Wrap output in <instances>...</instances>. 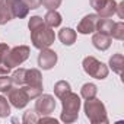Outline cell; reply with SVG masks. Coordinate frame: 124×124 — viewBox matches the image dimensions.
I'll return each instance as SVG.
<instances>
[{
	"instance_id": "cell-26",
	"label": "cell",
	"mask_w": 124,
	"mask_h": 124,
	"mask_svg": "<svg viewBox=\"0 0 124 124\" xmlns=\"http://www.w3.org/2000/svg\"><path fill=\"white\" fill-rule=\"evenodd\" d=\"M38 120H39V117H38L37 111H26L22 118L23 124H34V123H38Z\"/></svg>"
},
{
	"instance_id": "cell-21",
	"label": "cell",
	"mask_w": 124,
	"mask_h": 124,
	"mask_svg": "<svg viewBox=\"0 0 124 124\" xmlns=\"http://www.w3.org/2000/svg\"><path fill=\"white\" fill-rule=\"evenodd\" d=\"M25 73H26V69H18L13 72L12 75V82L18 86H23L25 85Z\"/></svg>"
},
{
	"instance_id": "cell-34",
	"label": "cell",
	"mask_w": 124,
	"mask_h": 124,
	"mask_svg": "<svg viewBox=\"0 0 124 124\" xmlns=\"http://www.w3.org/2000/svg\"><path fill=\"white\" fill-rule=\"evenodd\" d=\"M0 2H3V0H0Z\"/></svg>"
},
{
	"instance_id": "cell-24",
	"label": "cell",
	"mask_w": 124,
	"mask_h": 124,
	"mask_svg": "<svg viewBox=\"0 0 124 124\" xmlns=\"http://www.w3.org/2000/svg\"><path fill=\"white\" fill-rule=\"evenodd\" d=\"M10 114V105L8 102V99L3 96V95H0V117L5 118Z\"/></svg>"
},
{
	"instance_id": "cell-6",
	"label": "cell",
	"mask_w": 124,
	"mask_h": 124,
	"mask_svg": "<svg viewBox=\"0 0 124 124\" xmlns=\"http://www.w3.org/2000/svg\"><path fill=\"white\" fill-rule=\"evenodd\" d=\"M55 108V101L51 95H39L37 98L35 102V111L38 112V115H50Z\"/></svg>"
},
{
	"instance_id": "cell-31",
	"label": "cell",
	"mask_w": 124,
	"mask_h": 124,
	"mask_svg": "<svg viewBox=\"0 0 124 124\" xmlns=\"http://www.w3.org/2000/svg\"><path fill=\"white\" fill-rule=\"evenodd\" d=\"M38 123H41V124H45V123H51V124H57V120H55V118H50V117H47V115H44V117H41V118L38 120Z\"/></svg>"
},
{
	"instance_id": "cell-20",
	"label": "cell",
	"mask_w": 124,
	"mask_h": 124,
	"mask_svg": "<svg viewBox=\"0 0 124 124\" xmlns=\"http://www.w3.org/2000/svg\"><path fill=\"white\" fill-rule=\"evenodd\" d=\"M96 93H98V88L93 83H85L80 89V95L83 99H92L96 96Z\"/></svg>"
},
{
	"instance_id": "cell-7",
	"label": "cell",
	"mask_w": 124,
	"mask_h": 124,
	"mask_svg": "<svg viewBox=\"0 0 124 124\" xmlns=\"http://www.w3.org/2000/svg\"><path fill=\"white\" fill-rule=\"evenodd\" d=\"M55 63H57L55 51H53L50 48H42L41 53L38 54V66L42 70H50L55 66Z\"/></svg>"
},
{
	"instance_id": "cell-10",
	"label": "cell",
	"mask_w": 124,
	"mask_h": 124,
	"mask_svg": "<svg viewBox=\"0 0 124 124\" xmlns=\"http://www.w3.org/2000/svg\"><path fill=\"white\" fill-rule=\"evenodd\" d=\"M6 3H8V6L10 8V12H12L13 18L22 19V18H25V16L28 15V12H29V8L25 5L23 0H6Z\"/></svg>"
},
{
	"instance_id": "cell-12",
	"label": "cell",
	"mask_w": 124,
	"mask_h": 124,
	"mask_svg": "<svg viewBox=\"0 0 124 124\" xmlns=\"http://www.w3.org/2000/svg\"><path fill=\"white\" fill-rule=\"evenodd\" d=\"M92 44L95 48H98L99 51H105L109 48L111 45V37L107 35V34H102V32H98V34H93L92 37Z\"/></svg>"
},
{
	"instance_id": "cell-8",
	"label": "cell",
	"mask_w": 124,
	"mask_h": 124,
	"mask_svg": "<svg viewBox=\"0 0 124 124\" xmlns=\"http://www.w3.org/2000/svg\"><path fill=\"white\" fill-rule=\"evenodd\" d=\"M99 21V16L92 13V15H86L80 23L78 25V32L79 34H83V35H88V34H92L96 31V23Z\"/></svg>"
},
{
	"instance_id": "cell-28",
	"label": "cell",
	"mask_w": 124,
	"mask_h": 124,
	"mask_svg": "<svg viewBox=\"0 0 124 124\" xmlns=\"http://www.w3.org/2000/svg\"><path fill=\"white\" fill-rule=\"evenodd\" d=\"M105 3H107V0H91V6H92L96 12H99V10L105 6Z\"/></svg>"
},
{
	"instance_id": "cell-5",
	"label": "cell",
	"mask_w": 124,
	"mask_h": 124,
	"mask_svg": "<svg viewBox=\"0 0 124 124\" xmlns=\"http://www.w3.org/2000/svg\"><path fill=\"white\" fill-rule=\"evenodd\" d=\"M29 57V47L26 45H19L8 51V54L3 58V64H6L9 69H13L19 64H22L23 61Z\"/></svg>"
},
{
	"instance_id": "cell-25",
	"label": "cell",
	"mask_w": 124,
	"mask_h": 124,
	"mask_svg": "<svg viewBox=\"0 0 124 124\" xmlns=\"http://www.w3.org/2000/svg\"><path fill=\"white\" fill-rule=\"evenodd\" d=\"M22 88L26 92V95H28L29 99H35V98H38L42 93V88H34V86H28V85H25Z\"/></svg>"
},
{
	"instance_id": "cell-15",
	"label": "cell",
	"mask_w": 124,
	"mask_h": 124,
	"mask_svg": "<svg viewBox=\"0 0 124 124\" xmlns=\"http://www.w3.org/2000/svg\"><path fill=\"white\" fill-rule=\"evenodd\" d=\"M117 12V2L115 0H107L105 6L98 12L99 18H111L112 15H115Z\"/></svg>"
},
{
	"instance_id": "cell-33",
	"label": "cell",
	"mask_w": 124,
	"mask_h": 124,
	"mask_svg": "<svg viewBox=\"0 0 124 124\" xmlns=\"http://www.w3.org/2000/svg\"><path fill=\"white\" fill-rule=\"evenodd\" d=\"M9 72H10V69H9L6 64L0 63V75H9Z\"/></svg>"
},
{
	"instance_id": "cell-2",
	"label": "cell",
	"mask_w": 124,
	"mask_h": 124,
	"mask_svg": "<svg viewBox=\"0 0 124 124\" xmlns=\"http://www.w3.org/2000/svg\"><path fill=\"white\" fill-rule=\"evenodd\" d=\"M61 121L63 123H75L78 120L79 115V109H80V98L78 93H73L72 91L61 98Z\"/></svg>"
},
{
	"instance_id": "cell-3",
	"label": "cell",
	"mask_w": 124,
	"mask_h": 124,
	"mask_svg": "<svg viewBox=\"0 0 124 124\" xmlns=\"http://www.w3.org/2000/svg\"><path fill=\"white\" fill-rule=\"evenodd\" d=\"M83 108H85L86 118H88L92 124H107V123H108L105 105H104L99 99H96V98L86 99Z\"/></svg>"
},
{
	"instance_id": "cell-30",
	"label": "cell",
	"mask_w": 124,
	"mask_h": 124,
	"mask_svg": "<svg viewBox=\"0 0 124 124\" xmlns=\"http://www.w3.org/2000/svg\"><path fill=\"white\" fill-rule=\"evenodd\" d=\"M9 50L10 48L8 47V44H0V63H3V58H5V55L8 54Z\"/></svg>"
},
{
	"instance_id": "cell-27",
	"label": "cell",
	"mask_w": 124,
	"mask_h": 124,
	"mask_svg": "<svg viewBox=\"0 0 124 124\" xmlns=\"http://www.w3.org/2000/svg\"><path fill=\"white\" fill-rule=\"evenodd\" d=\"M41 5L48 10H55L61 5V0H41Z\"/></svg>"
},
{
	"instance_id": "cell-11",
	"label": "cell",
	"mask_w": 124,
	"mask_h": 124,
	"mask_svg": "<svg viewBox=\"0 0 124 124\" xmlns=\"http://www.w3.org/2000/svg\"><path fill=\"white\" fill-rule=\"evenodd\" d=\"M25 85L34 86V88H42V76L39 70L37 69H29L25 73Z\"/></svg>"
},
{
	"instance_id": "cell-22",
	"label": "cell",
	"mask_w": 124,
	"mask_h": 124,
	"mask_svg": "<svg viewBox=\"0 0 124 124\" xmlns=\"http://www.w3.org/2000/svg\"><path fill=\"white\" fill-rule=\"evenodd\" d=\"M12 78H9L8 75H0V92L2 93H6L12 89Z\"/></svg>"
},
{
	"instance_id": "cell-23",
	"label": "cell",
	"mask_w": 124,
	"mask_h": 124,
	"mask_svg": "<svg viewBox=\"0 0 124 124\" xmlns=\"http://www.w3.org/2000/svg\"><path fill=\"white\" fill-rule=\"evenodd\" d=\"M111 37L115 39H124V23L123 22H115L111 31Z\"/></svg>"
},
{
	"instance_id": "cell-4",
	"label": "cell",
	"mask_w": 124,
	"mask_h": 124,
	"mask_svg": "<svg viewBox=\"0 0 124 124\" xmlns=\"http://www.w3.org/2000/svg\"><path fill=\"white\" fill-rule=\"evenodd\" d=\"M82 66H83L85 73L89 75L91 78H95V79L102 80V79H105V78L108 76V67L102 63V61L96 60V58L92 57V55L83 58Z\"/></svg>"
},
{
	"instance_id": "cell-17",
	"label": "cell",
	"mask_w": 124,
	"mask_h": 124,
	"mask_svg": "<svg viewBox=\"0 0 124 124\" xmlns=\"http://www.w3.org/2000/svg\"><path fill=\"white\" fill-rule=\"evenodd\" d=\"M12 19H13V15L10 12V8L6 3V0L0 2V25H5Z\"/></svg>"
},
{
	"instance_id": "cell-32",
	"label": "cell",
	"mask_w": 124,
	"mask_h": 124,
	"mask_svg": "<svg viewBox=\"0 0 124 124\" xmlns=\"http://www.w3.org/2000/svg\"><path fill=\"white\" fill-rule=\"evenodd\" d=\"M123 8H124V3H117V12H115V13H118V16H120V19H124V13H123Z\"/></svg>"
},
{
	"instance_id": "cell-14",
	"label": "cell",
	"mask_w": 124,
	"mask_h": 124,
	"mask_svg": "<svg viewBox=\"0 0 124 124\" xmlns=\"http://www.w3.org/2000/svg\"><path fill=\"white\" fill-rule=\"evenodd\" d=\"M61 21H63V19H61V15H60L57 10H48L47 15L44 16V22H45V25L50 26V28H57V26H60Z\"/></svg>"
},
{
	"instance_id": "cell-9",
	"label": "cell",
	"mask_w": 124,
	"mask_h": 124,
	"mask_svg": "<svg viewBox=\"0 0 124 124\" xmlns=\"http://www.w3.org/2000/svg\"><path fill=\"white\" fill-rule=\"evenodd\" d=\"M9 101L15 108L21 109V108L26 107L29 98H28L26 92L23 91V88H18V89H10L9 91Z\"/></svg>"
},
{
	"instance_id": "cell-18",
	"label": "cell",
	"mask_w": 124,
	"mask_h": 124,
	"mask_svg": "<svg viewBox=\"0 0 124 124\" xmlns=\"http://www.w3.org/2000/svg\"><path fill=\"white\" fill-rule=\"evenodd\" d=\"M70 89H72L70 88V83L66 82V80H60V82H57L54 85V93H55V96L58 99H61L64 95H67L70 92Z\"/></svg>"
},
{
	"instance_id": "cell-13",
	"label": "cell",
	"mask_w": 124,
	"mask_h": 124,
	"mask_svg": "<svg viewBox=\"0 0 124 124\" xmlns=\"http://www.w3.org/2000/svg\"><path fill=\"white\" fill-rule=\"evenodd\" d=\"M58 38L64 45H73L76 42V31L72 28H63L58 32Z\"/></svg>"
},
{
	"instance_id": "cell-16",
	"label": "cell",
	"mask_w": 124,
	"mask_h": 124,
	"mask_svg": "<svg viewBox=\"0 0 124 124\" xmlns=\"http://www.w3.org/2000/svg\"><path fill=\"white\" fill-rule=\"evenodd\" d=\"M123 66H124V57H123V54L118 53V54H114L109 58V67L117 75H121L123 73Z\"/></svg>"
},
{
	"instance_id": "cell-1",
	"label": "cell",
	"mask_w": 124,
	"mask_h": 124,
	"mask_svg": "<svg viewBox=\"0 0 124 124\" xmlns=\"http://www.w3.org/2000/svg\"><path fill=\"white\" fill-rule=\"evenodd\" d=\"M28 26H29V31H31V41H32V45L35 48H38V50L48 48L54 42L55 34H54L53 28L45 25L42 18L32 16L28 22Z\"/></svg>"
},
{
	"instance_id": "cell-19",
	"label": "cell",
	"mask_w": 124,
	"mask_h": 124,
	"mask_svg": "<svg viewBox=\"0 0 124 124\" xmlns=\"http://www.w3.org/2000/svg\"><path fill=\"white\" fill-rule=\"evenodd\" d=\"M114 21H111V19H107V18H99V21H98V23H96V29L99 31V32H102V34H107V35H109L111 37V31H112V26H114Z\"/></svg>"
},
{
	"instance_id": "cell-29",
	"label": "cell",
	"mask_w": 124,
	"mask_h": 124,
	"mask_svg": "<svg viewBox=\"0 0 124 124\" xmlns=\"http://www.w3.org/2000/svg\"><path fill=\"white\" fill-rule=\"evenodd\" d=\"M23 2L29 9H37L41 6V0H23Z\"/></svg>"
}]
</instances>
